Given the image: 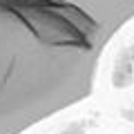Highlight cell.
<instances>
[{"label":"cell","instance_id":"1","mask_svg":"<svg viewBox=\"0 0 134 134\" xmlns=\"http://www.w3.org/2000/svg\"><path fill=\"white\" fill-rule=\"evenodd\" d=\"M112 38L69 2L0 0V134H23L90 98Z\"/></svg>","mask_w":134,"mask_h":134},{"label":"cell","instance_id":"2","mask_svg":"<svg viewBox=\"0 0 134 134\" xmlns=\"http://www.w3.org/2000/svg\"><path fill=\"white\" fill-rule=\"evenodd\" d=\"M83 9L94 20H98L110 34L123 29L130 20H134V0H60Z\"/></svg>","mask_w":134,"mask_h":134},{"label":"cell","instance_id":"3","mask_svg":"<svg viewBox=\"0 0 134 134\" xmlns=\"http://www.w3.org/2000/svg\"><path fill=\"white\" fill-rule=\"evenodd\" d=\"M87 125H90V121H74V123H69L67 127H63L56 134H85Z\"/></svg>","mask_w":134,"mask_h":134}]
</instances>
